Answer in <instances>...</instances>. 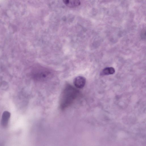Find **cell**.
<instances>
[{"label": "cell", "instance_id": "cell-1", "mask_svg": "<svg viewBox=\"0 0 146 146\" xmlns=\"http://www.w3.org/2000/svg\"><path fill=\"white\" fill-rule=\"evenodd\" d=\"M78 92L77 90L72 86L70 84L66 85L60 96V108L64 109L72 104L77 97Z\"/></svg>", "mask_w": 146, "mask_h": 146}, {"label": "cell", "instance_id": "cell-2", "mask_svg": "<svg viewBox=\"0 0 146 146\" xmlns=\"http://www.w3.org/2000/svg\"><path fill=\"white\" fill-rule=\"evenodd\" d=\"M50 72L48 70L44 68L36 69L35 72L34 77L37 80H41L46 79L50 74Z\"/></svg>", "mask_w": 146, "mask_h": 146}, {"label": "cell", "instance_id": "cell-3", "mask_svg": "<svg viewBox=\"0 0 146 146\" xmlns=\"http://www.w3.org/2000/svg\"><path fill=\"white\" fill-rule=\"evenodd\" d=\"M86 82L85 78L82 76H78L74 80L73 83L74 86L77 88L81 89L85 86Z\"/></svg>", "mask_w": 146, "mask_h": 146}, {"label": "cell", "instance_id": "cell-4", "mask_svg": "<svg viewBox=\"0 0 146 146\" xmlns=\"http://www.w3.org/2000/svg\"><path fill=\"white\" fill-rule=\"evenodd\" d=\"M10 115L11 113L7 111H5L3 113L1 120V124L3 127H5L7 126Z\"/></svg>", "mask_w": 146, "mask_h": 146}, {"label": "cell", "instance_id": "cell-5", "mask_svg": "<svg viewBox=\"0 0 146 146\" xmlns=\"http://www.w3.org/2000/svg\"><path fill=\"white\" fill-rule=\"evenodd\" d=\"M64 3L67 6L70 7H74L80 5L79 0H62Z\"/></svg>", "mask_w": 146, "mask_h": 146}, {"label": "cell", "instance_id": "cell-6", "mask_svg": "<svg viewBox=\"0 0 146 146\" xmlns=\"http://www.w3.org/2000/svg\"><path fill=\"white\" fill-rule=\"evenodd\" d=\"M115 72L114 68L112 67H108L103 70L101 73V74L103 76L112 74H114Z\"/></svg>", "mask_w": 146, "mask_h": 146}]
</instances>
